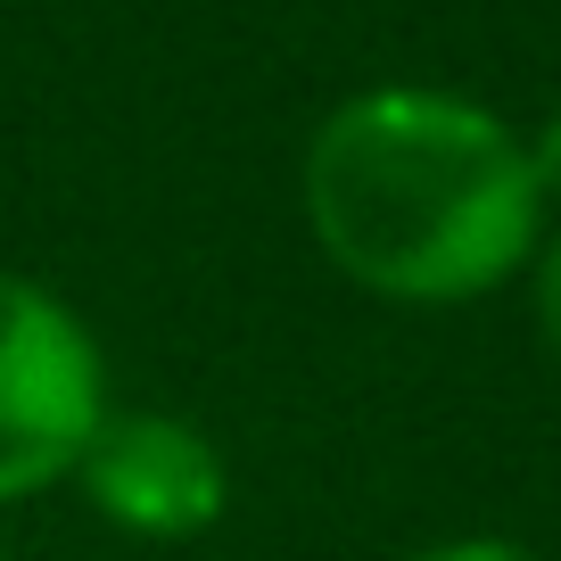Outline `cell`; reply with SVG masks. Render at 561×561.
<instances>
[{
    "label": "cell",
    "instance_id": "obj_5",
    "mask_svg": "<svg viewBox=\"0 0 561 561\" xmlns=\"http://www.w3.org/2000/svg\"><path fill=\"white\" fill-rule=\"evenodd\" d=\"M413 561H537L528 545H504V537H455V545H430Z\"/></svg>",
    "mask_w": 561,
    "mask_h": 561
},
{
    "label": "cell",
    "instance_id": "obj_1",
    "mask_svg": "<svg viewBox=\"0 0 561 561\" xmlns=\"http://www.w3.org/2000/svg\"><path fill=\"white\" fill-rule=\"evenodd\" d=\"M537 165L504 116L455 91L388 83L331 107L306 149V224L347 280L404 306H455L537 248Z\"/></svg>",
    "mask_w": 561,
    "mask_h": 561
},
{
    "label": "cell",
    "instance_id": "obj_6",
    "mask_svg": "<svg viewBox=\"0 0 561 561\" xmlns=\"http://www.w3.org/2000/svg\"><path fill=\"white\" fill-rule=\"evenodd\" d=\"M528 165H537V191H545V198H561V107L545 116V133L528 140Z\"/></svg>",
    "mask_w": 561,
    "mask_h": 561
},
{
    "label": "cell",
    "instance_id": "obj_4",
    "mask_svg": "<svg viewBox=\"0 0 561 561\" xmlns=\"http://www.w3.org/2000/svg\"><path fill=\"white\" fill-rule=\"evenodd\" d=\"M537 331H545V347H553V364H561V240L537 256Z\"/></svg>",
    "mask_w": 561,
    "mask_h": 561
},
{
    "label": "cell",
    "instance_id": "obj_2",
    "mask_svg": "<svg viewBox=\"0 0 561 561\" xmlns=\"http://www.w3.org/2000/svg\"><path fill=\"white\" fill-rule=\"evenodd\" d=\"M107 421L91 331L25 273H0V504L67 479Z\"/></svg>",
    "mask_w": 561,
    "mask_h": 561
},
{
    "label": "cell",
    "instance_id": "obj_3",
    "mask_svg": "<svg viewBox=\"0 0 561 561\" xmlns=\"http://www.w3.org/2000/svg\"><path fill=\"white\" fill-rule=\"evenodd\" d=\"M75 471L124 537H149V545L207 537L231 504V471L215 455V438L174 413H107Z\"/></svg>",
    "mask_w": 561,
    "mask_h": 561
}]
</instances>
